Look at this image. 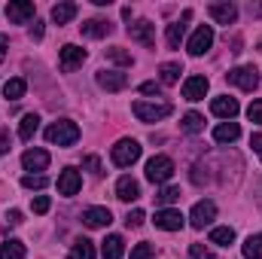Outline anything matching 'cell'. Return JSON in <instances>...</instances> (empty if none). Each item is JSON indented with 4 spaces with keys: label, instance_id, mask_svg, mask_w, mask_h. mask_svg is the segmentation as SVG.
Here are the masks:
<instances>
[{
    "label": "cell",
    "instance_id": "cell-1",
    "mask_svg": "<svg viewBox=\"0 0 262 259\" xmlns=\"http://www.w3.org/2000/svg\"><path fill=\"white\" fill-rule=\"evenodd\" d=\"M46 140L49 143H58V146H73L79 140V125L70 122V119H58L46 128Z\"/></svg>",
    "mask_w": 262,
    "mask_h": 259
},
{
    "label": "cell",
    "instance_id": "cell-2",
    "mask_svg": "<svg viewBox=\"0 0 262 259\" xmlns=\"http://www.w3.org/2000/svg\"><path fill=\"white\" fill-rule=\"evenodd\" d=\"M110 159H113V165H116V168H131V165L140 159V143H137V140H131V137H122V140L113 146Z\"/></svg>",
    "mask_w": 262,
    "mask_h": 259
},
{
    "label": "cell",
    "instance_id": "cell-3",
    "mask_svg": "<svg viewBox=\"0 0 262 259\" xmlns=\"http://www.w3.org/2000/svg\"><path fill=\"white\" fill-rule=\"evenodd\" d=\"M174 177V162L168 156H152L146 162V180L149 183H168Z\"/></svg>",
    "mask_w": 262,
    "mask_h": 259
},
{
    "label": "cell",
    "instance_id": "cell-4",
    "mask_svg": "<svg viewBox=\"0 0 262 259\" xmlns=\"http://www.w3.org/2000/svg\"><path fill=\"white\" fill-rule=\"evenodd\" d=\"M134 116L140 119V122H159V119H165V116H171V104H149V101H134Z\"/></svg>",
    "mask_w": 262,
    "mask_h": 259
},
{
    "label": "cell",
    "instance_id": "cell-5",
    "mask_svg": "<svg viewBox=\"0 0 262 259\" xmlns=\"http://www.w3.org/2000/svg\"><path fill=\"white\" fill-rule=\"evenodd\" d=\"M226 79H229L232 85L244 89V92H253V89L259 85V73H256V67H235V70L226 73Z\"/></svg>",
    "mask_w": 262,
    "mask_h": 259
},
{
    "label": "cell",
    "instance_id": "cell-6",
    "mask_svg": "<svg viewBox=\"0 0 262 259\" xmlns=\"http://www.w3.org/2000/svg\"><path fill=\"white\" fill-rule=\"evenodd\" d=\"M152 223H156V229H165V232H180V229H183V223H186V217H183L180 210H174V207H162V210H156Z\"/></svg>",
    "mask_w": 262,
    "mask_h": 259
},
{
    "label": "cell",
    "instance_id": "cell-7",
    "mask_svg": "<svg viewBox=\"0 0 262 259\" xmlns=\"http://www.w3.org/2000/svg\"><path fill=\"white\" fill-rule=\"evenodd\" d=\"M210 46H213V28H210V25H201L195 34L189 37V43H186V49H189V55H192V58L204 55Z\"/></svg>",
    "mask_w": 262,
    "mask_h": 259
},
{
    "label": "cell",
    "instance_id": "cell-8",
    "mask_svg": "<svg viewBox=\"0 0 262 259\" xmlns=\"http://www.w3.org/2000/svg\"><path fill=\"white\" fill-rule=\"evenodd\" d=\"M34 12H37V6H34L31 0H12V3L6 6V18H9L12 25H28V21L34 18Z\"/></svg>",
    "mask_w": 262,
    "mask_h": 259
},
{
    "label": "cell",
    "instance_id": "cell-9",
    "mask_svg": "<svg viewBox=\"0 0 262 259\" xmlns=\"http://www.w3.org/2000/svg\"><path fill=\"white\" fill-rule=\"evenodd\" d=\"M213 217H216V204H213L210 198H204V201H198L195 207H192L189 223H192V229H204V226L213 223Z\"/></svg>",
    "mask_w": 262,
    "mask_h": 259
},
{
    "label": "cell",
    "instance_id": "cell-10",
    "mask_svg": "<svg viewBox=\"0 0 262 259\" xmlns=\"http://www.w3.org/2000/svg\"><path fill=\"white\" fill-rule=\"evenodd\" d=\"M128 37L134 40V43L156 46V25H152V21H146V18H140V21L128 25Z\"/></svg>",
    "mask_w": 262,
    "mask_h": 259
},
{
    "label": "cell",
    "instance_id": "cell-11",
    "mask_svg": "<svg viewBox=\"0 0 262 259\" xmlns=\"http://www.w3.org/2000/svg\"><path fill=\"white\" fill-rule=\"evenodd\" d=\"M85 61V49H79V46H73V43H67L64 49H61V55H58V64L64 73H73L76 67H82Z\"/></svg>",
    "mask_w": 262,
    "mask_h": 259
},
{
    "label": "cell",
    "instance_id": "cell-12",
    "mask_svg": "<svg viewBox=\"0 0 262 259\" xmlns=\"http://www.w3.org/2000/svg\"><path fill=\"white\" fill-rule=\"evenodd\" d=\"M207 12H210V18L216 21V25H235V18H238V6L235 3H210L207 6Z\"/></svg>",
    "mask_w": 262,
    "mask_h": 259
},
{
    "label": "cell",
    "instance_id": "cell-13",
    "mask_svg": "<svg viewBox=\"0 0 262 259\" xmlns=\"http://www.w3.org/2000/svg\"><path fill=\"white\" fill-rule=\"evenodd\" d=\"M79 186H82V174L76 171V168H64L61 174H58V192L61 195H76L79 192Z\"/></svg>",
    "mask_w": 262,
    "mask_h": 259
},
{
    "label": "cell",
    "instance_id": "cell-14",
    "mask_svg": "<svg viewBox=\"0 0 262 259\" xmlns=\"http://www.w3.org/2000/svg\"><path fill=\"white\" fill-rule=\"evenodd\" d=\"M98 85L107 89V92H122L128 85V76L119 73V70H98Z\"/></svg>",
    "mask_w": 262,
    "mask_h": 259
},
{
    "label": "cell",
    "instance_id": "cell-15",
    "mask_svg": "<svg viewBox=\"0 0 262 259\" xmlns=\"http://www.w3.org/2000/svg\"><path fill=\"white\" fill-rule=\"evenodd\" d=\"M210 110H213V116H220V119L232 122V119L238 116V101H235V98H229V95H220V98H213Z\"/></svg>",
    "mask_w": 262,
    "mask_h": 259
},
{
    "label": "cell",
    "instance_id": "cell-16",
    "mask_svg": "<svg viewBox=\"0 0 262 259\" xmlns=\"http://www.w3.org/2000/svg\"><path fill=\"white\" fill-rule=\"evenodd\" d=\"M79 31H82V37H92V40H101V37H107V34H113V25H110L107 18H89V21H82V25H79Z\"/></svg>",
    "mask_w": 262,
    "mask_h": 259
},
{
    "label": "cell",
    "instance_id": "cell-17",
    "mask_svg": "<svg viewBox=\"0 0 262 259\" xmlns=\"http://www.w3.org/2000/svg\"><path fill=\"white\" fill-rule=\"evenodd\" d=\"M207 89H210L207 76H189V79L183 82V98H186V101H201V98L207 95Z\"/></svg>",
    "mask_w": 262,
    "mask_h": 259
},
{
    "label": "cell",
    "instance_id": "cell-18",
    "mask_svg": "<svg viewBox=\"0 0 262 259\" xmlns=\"http://www.w3.org/2000/svg\"><path fill=\"white\" fill-rule=\"evenodd\" d=\"M21 165H25V171H46L49 168V153L46 149H28L25 156H21Z\"/></svg>",
    "mask_w": 262,
    "mask_h": 259
},
{
    "label": "cell",
    "instance_id": "cell-19",
    "mask_svg": "<svg viewBox=\"0 0 262 259\" xmlns=\"http://www.w3.org/2000/svg\"><path fill=\"white\" fill-rule=\"evenodd\" d=\"M82 223H85L89 229H104V226L113 223V213H110L107 207H89V210L82 213Z\"/></svg>",
    "mask_w": 262,
    "mask_h": 259
},
{
    "label": "cell",
    "instance_id": "cell-20",
    "mask_svg": "<svg viewBox=\"0 0 262 259\" xmlns=\"http://www.w3.org/2000/svg\"><path fill=\"white\" fill-rule=\"evenodd\" d=\"M116 198L119 201H137L140 198V183L134 177H119L116 183Z\"/></svg>",
    "mask_w": 262,
    "mask_h": 259
},
{
    "label": "cell",
    "instance_id": "cell-21",
    "mask_svg": "<svg viewBox=\"0 0 262 259\" xmlns=\"http://www.w3.org/2000/svg\"><path fill=\"white\" fill-rule=\"evenodd\" d=\"M238 137H241V125L238 122H220L213 128V140L216 143H235Z\"/></svg>",
    "mask_w": 262,
    "mask_h": 259
},
{
    "label": "cell",
    "instance_id": "cell-22",
    "mask_svg": "<svg viewBox=\"0 0 262 259\" xmlns=\"http://www.w3.org/2000/svg\"><path fill=\"white\" fill-rule=\"evenodd\" d=\"M101 253H104V259H122L125 256V241H122V235H107Z\"/></svg>",
    "mask_w": 262,
    "mask_h": 259
},
{
    "label": "cell",
    "instance_id": "cell-23",
    "mask_svg": "<svg viewBox=\"0 0 262 259\" xmlns=\"http://www.w3.org/2000/svg\"><path fill=\"white\" fill-rule=\"evenodd\" d=\"M95 256H98V250H95V244H92L89 238L73 241V247H70V259H95Z\"/></svg>",
    "mask_w": 262,
    "mask_h": 259
},
{
    "label": "cell",
    "instance_id": "cell-24",
    "mask_svg": "<svg viewBox=\"0 0 262 259\" xmlns=\"http://www.w3.org/2000/svg\"><path fill=\"white\" fill-rule=\"evenodd\" d=\"M25 92H28V82H25L21 76H12V79H6V85H3V95H6L9 101L25 98Z\"/></svg>",
    "mask_w": 262,
    "mask_h": 259
},
{
    "label": "cell",
    "instance_id": "cell-25",
    "mask_svg": "<svg viewBox=\"0 0 262 259\" xmlns=\"http://www.w3.org/2000/svg\"><path fill=\"white\" fill-rule=\"evenodd\" d=\"M73 15H76V3H70V0L52 6V21H55V25H67Z\"/></svg>",
    "mask_w": 262,
    "mask_h": 259
},
{
    "label": "cell",
    "instance_id": "cell-26",
    "mask_svg": "<svg viewBox=\"0 0 262 259\" xmlns=\"http://www.w3.org/2000/svg\"><path fill=\"white\" fill-rule=\"evenodd\" d=\"M183 37H186V25H183V21H174V25H168V34H165V40H168V46H171V49H180Z\"/></svg>",
    "mask_w": 262,
    "mask_h": 259
},
{
    "label": "cell",
    "instance_id": "cell-27",
    "mask_svg": "<svg viewBox=\"0 0 262 259\" xmlns=\"http://www.w3.org/2000/svg\"><path fill=\"white\" fill-rule=\"evenodd\" d=\"M37 128H40V116H37V113H28V116L21 119V125H18V137H21V140H31V137L37 134Z\"/></svg>",
    "mask_w": 262,
    "mask_h": 259
},
{
    "label": "cell",
    "instance_id": "cell-28",
    "mask_svg": "<svg viewBox=\"0 0 262 259\" xmlns=\"http://www.w3.org/2000/svg\"><path fill=\"white\" fill-rule=\"evenodd\" d=\"M210 241L220 244V247H229V244L235 241V229H232V226H216V229L210 232Z\"/></svg>",
    "mask_w": 262,
    "mask_h": 259
},
{
    "label": "cell",
    "instance_id": "cell-29",
    "mask_svg": "<svg viewBox=\"0 0 262 259\" xmlns=\"http://www.w3.org/2000/svg\"><path fill=\"white\" fill-rule=\"evenodd\" d=\"M180 73H183V67L177 64V61H168V64H162V67H159V79H162L165 85L177 82V79H180Z\"/></svg>",
    "mask_w": 262,
    "mask_h": 259
},
{
    "label": "cell",
    "instance_id": "cell-30",
    "mask_svg": "<svg viewBox=\"0 0 262 259\" xmlns=\"http://www.w3.org/2000/svg\"><path fill=\"white\" fill-rule=\"evenodd\" d=\"M0 259H25V244L21 241H3L0 244Z\"/></svg>",
    "mask_w": 262,
    "mask_h": 259
},
{
    "label": "cell",
    "instance_id": "cell-31",
    "mask_svg": "<svg viewBox=\"0 0 262 259\" xmlns=\"http://www.w3.org/2000/svg\"><path fill=\"white\" fill-rule=\"evenodd\" d=\"M180 128L186 131V134H198V131H204V116H201V113H186L183 122H180Z\"/></svg>",
    "mask_w": 262,
    "mask_h": 259
},
{
    "label": "cell",
    "instance_id": "cell-32",
    "mask_svg": "<svg viewBox=\"0 0 262 259\" xmlns=\"http://www.w3.org/2000/svg\"><path fill=\"white\" fill-rule=\"evenodd\" d=\"M241 250H244V259H262V235H250Z\"/></svg>",
    "mask_w": 262,
    "mask_h": 259
},
{
    "label": "cell",
    "instance_id": "cell-33",
    "mask_svg": "<svg viewBox=\"0 0 262 259\" xmlns=\"http://www.w3.org/2000/svg\"><path fill=\"white\" fill-rule=\"evenodd\" d=\"M21 186L25 189H46L49 186V177L46 174H25L21 177Z\"/></svg>",
    "mask_w": 262,
    "mask_h": 259
},
{
    "label": "cell",
    "instance_id": "cell-34",
    "mask_svg": "<svg viewBox=\"0 0 262 259\" xmlns=\"http://www.w3.org/2000/svg\"><path fill=\"white\" fill-rule=\"evenodd\" d=\"M107 58H110L113 64H119V67H131V55L122 49V46H110V49H107Z\"/></svg>",
    "mask_w": 262,
    "mask_h": 259
},
{
    "label": "cell",
    "instance_id": "cell-35",
    "mask_svg": "<svg viewBox=\"0 0 262 259\" xmlns=\"http://www.w3.org/2000/svg\"><path fill=\"white\" fill-rule=\"evenodd\" d=\"M177 198H180V189H177V186H165L162 192L156 195V201H159V204H174Z\"/></svg>",
    "mask_w": 262,
    "mask_h": 259
},
{
    "label": "cell",
    "instance_id": "cell-36",
    "mask_svg": "<svg viewBox=\"0 0 262 259\" xmlns=\"http://www.w3.org/2000/svg\"><path fill=\"white\" fill-rule=\"evenodd\" d=\"M152 256H156V247H152V244H146V241H143V244H137V247L131 250V259H152Z\"/></svg>",
    "mask_w": 262,
    "mask_h": 259
},
{
    "label": "cell",
    "instance_id": "cell-37",
    "mask_svg": "<svg viewBox=\"0 0 262 259\" xmlns=\"http://www.w3.org/2000/svg\"><path fill=\"white\" fill-rule=\"evenodd\" d=\"M82 168H85L89 174H95V177H98V174H104V168H101V159H98V156H85V159H82Z\"/></svg>",
    "mask_w": 262,
    "mask_h": 259
},
{
    "label": "cell",
    "instance_id": "cell-38",
    "mask_svg": "<svg viewBox=\"0 0 262 259\" xmlns=\"http://www.w3.org/2000/svg\"><path fill=\"white\" fill-rule=\"evenodd\" d=\"M247 119H250L253 125H262V98H259V101H253V104L247 107Z\"/></svg>",
    "mask_w": 262,
    "mask_h": 259
},
{
    "label": "cell",
    "instance_id": "cell-39",
    "mask_svg": "<svg viewBox=\"0 0 262 259\" xmlns=\"http://www.w3.org/2000/svg\"><path fill=\"white\" fill-rule=\"evenodd\" d=\"M49 207H52V201H49V195H37V198L31 201V210H34V213H46Z\"/></svg>",
    "mask_w": 262,
    "mask_h": 259
},
{
    "label": "cell",
    "instance_id": "cell-40",
    "mask_svg": "<svg viewBox=\"0 0 262 259\" xmlns=\"http://www.w3.org/2000/svg\"><path fill=\"white\" fill-rule=\"evenodd\" d=\"M143 220H146V213L137 207V210H128V217H125V226H128V229H137V226H143Z\"/></svg>",
    "mask_w": 262,
    "mask_h": 259
},
{
    "label": "cell",
    "instance_id": "cell-41",
    "mask_svg": "<svg viewBox=\"0 0 262 259\" xmlns=\"http://www.w3.org/2000/svg\"><path fill=\"white\" fill-rule=\"evenodd\" d=\"M189 256L192 259H216L213 256V250H207L204 244H192V247H189Z\"/></svg>",
    "mask_w": 262,
    "mask_h": 259
},
{
    "label": "cell",
    "instance_id": "cell-42",
    "mask_svg": "<svg viewBox=\"0 0 262 259\" xmlns=\"http://www.w3.org/2000/svg\"><path fill=\"white\" fill-rule=\"evenodd\" d=\"M9 149H12V137H9V131L6 128H0V156L9 153Z\"/></svg>",
    "mask_w": 262,
    "mask_h": 259
},
{
    "label": "cell",
    "instance_id": "cell-43",
    "mask_svg": "<svg viewBox=\"0 0 262 259\" xmlns=\"http://www.w3.org/2000/svg\"><path fill=\"white\" fill-rule=\"evenodd\" d=\"M6 223H9V226H21V223H25V213H21V210H9V213H6Z\"/></svg>",
    "mask_w": 262,
    "mask_h": 259
},
{
    "label": "cell",
    "instance_id": "cell-44",
    "mask_svg": "<svg viewBox=\"0 0 262 259\" xmlns=\"http://www.w3.org/2000/svg\"><path fill=\"white\" fill-rule=\"evenodd\" d=\"M140 92H143V95H159V92H162V82H143Z\"/></svg>",
    "mask_w": 262,
    "mask_h": 259
},
{
    "label": "cell",
    "instance_id": "cell-45",
    "mask_svg": "<svg viewBox=\"0 0 262 259\" xmlns=\"http://www.w3.org/2000/svg\"><path fill=\"white\" fill-rule=\"evenodd\" d=\"M250 146H253V153L262 159V131H256V134L250 137Z\"/></svg>",
    "mask_w": 262,
    "mask_h": 259
},
{
    "label": "cell",
    "instance_id": "cell-46",
    "mask_svg": "<svg viewBox=\"0 0 262 259\" xmlns=\"http://www.w3.org/2000/svg\"><path fill=\"white\" fill-rule=\"evenodd\" d=\"M31 37H34V40H43V21H40V18H34V25H31Z\"/></svg>",
    "mask_w": 262,
    "mask_h": 259
},
{
    "label": "cell",
    "instance_id": "cell-47",
    "mask_svg": "<svg viewBox=\"0 0 262 259\" xmlns=\"http://www.w3.org/2000/svg\"><path fill=\"white\" fill-rule=\"evenodd\" d=\"M6 49H9V37H6V34H0V61L6 58Z\"/></svg>",
    "mask_w": 262,
    "mask_h": 259
},
{
    "label": "cell",
    "instance_id": "cell-48",
    "mask_svg": "<svg viewBox=\"0 0 262 259\" xmlns=\"http://www.w3.org/2000/svg\"><path fill=\"white\" fill-rule=\"evenodd\" d=\"M247 12H250V15H262V6H259V3H256V6L250 3V6H247Z\"/></svg>",
    "mask_w": 262,
    "mask_h": 259
},
{
    "label": "cell",
    "instance_id": "cell-49",
    "mask_svg": "<svg viewBox=\"0 0 262 259\" xmlns=\"http://www.w3.org/2000/svg\"><path fill=\"white\" fill-rule=\"evenodd\" d=\"M256 49H259V52H262V40H259V46H256Z\"/></svg>",
    "mask_w": 262,
    "mask_h": 259
}]
</instances>
